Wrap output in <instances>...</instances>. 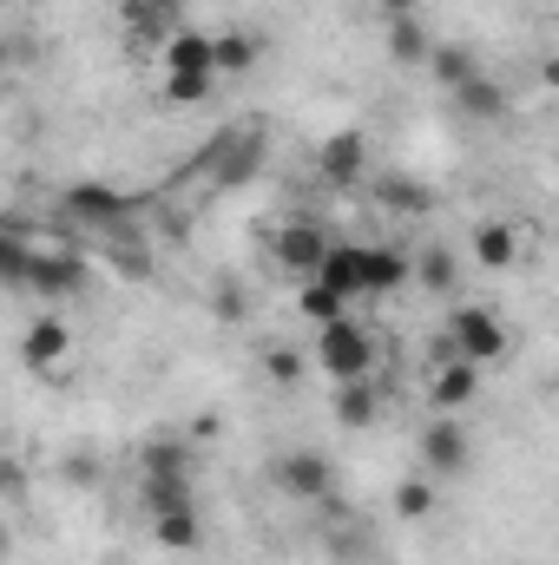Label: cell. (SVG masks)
Here are the masks:
<instances>
[{
	"instance_id": "6da1fadb",
	"label": "cell",
	"mask_w": 559,
	"mask_h": 565,
	"mask_svg": "<svg viewBox=\"0 0 559 565\" xmlns=\"http://www.w3.org/2000/svg\"><path fill=\"white\" fill-rule=\"evenodd\" d=\"M316 369L329 375V382H369L376 375V335L362 329V322H323L316 329Z\"/></svg>"
},
{
	"instance_id": "7a4b0ae2",
	"label": "cell",
	"mask_w": 559,
	"mask_h": 565,
	"mask_svg": "<svg viewBox=\"0 0 559 565\" xmlns=\"http://www.w3.org/2000/svg\"><path fill=\"white\" fill-rule=\"evenodd\" d=\"M441 355H461V362H500L507 355V322L494 316V309H481V302H461L454 316H447V335H441Z\"/></svg>"
},
{
	"instance_id": "3957f363",
	"label": "cell",
	"mask_w": 559,
	"mask_h": 565,
	"mask_svg": "<svg viewBox=\"0 0 559 565\" xmlns=\"http://www.w3.org/2000/svg\"><path fill=\"white\" fill-rule=\"evenodd\" d=\"M60 204H66V217H73V224H93V231H106V237H119V231H126V211H133V204H126L113 184H99V178L73 184Z\"/></svg>"
},
{
	"instance_id": "277c9868",
	"label": "cell",
	"mask_w": 559,
	"mask_h": 565,
	"mask_svg": "<svg viewBox=\"0 0 559 565\" xmlns=\"http://www.w3.org/2000/svg\"><path fill=\"white\" fill-rule=\"evenodd\" d=\"M316 178L323 184H362L369 178V132H356V126L329 132L316 145Z\"/></svg>"
},
{
	"instance_id": "5b68a950",
	"label": "cell",
	"mask_w": 559,
	"mask_h": 565,
	"mask_svg": "<svg viewBox=\"0 0 559 565\" xmlns=\"http://www.w3.org/2000/svg\"><path fill=\"white\" fill-rule=\"evenodd\" d=\"M277 487L289 493V500H336V467L316 454V447H296V454H283L277 460Z\"/></svg>"
},
{
	"instance_id": "8992f818",
	"label": "cell",
	"mask_w": 559,
	"mask_h": 565,
	"mask_svg": "<svg viewBox=\"0 0 559 565\" xmlns=\"http://www.w3.org/2000/svg\"><path fill=\"white\" fill-rule=\"evenodd\" d=\"M323 257H329V237H323L316 217H289V224L277 231V264L289 270V277H316Z\"/></svg>"
},
{
	"instance_id": "52a82bcc",
	"label": "cell",
	"mask_w": 559,
	"mask_h": 565,
	"mask_svg": "<svg viewBox=\"0 0 559 565\" xmlns=\"http://www.w3.org/2000/svg\"><path fill=\"white\" fill-rule=\"evenodd\" d=\"M467 460H474V440H467V427L454 415L421 427V467L428 473H467Z\"/></svg>"
},
{
	"instance_id": "ba28073f",
	"label": "cell",
	"mask_w": 559,
	"mask_h": 565,
	"mask_svg": "<svg viewBox=\"0 0 559 565\" xmlns=\"http://www.w3.org/2000/svg\"><path fill=\"white\" fill-rule=\"evenodd\" d=\"M86 257H73V250H40V264H33V296H46V302H60V296H80L86 289Z\"/></svg>"
},
{
	"instance_id": "9c48e42d",
	"label": "cell",
	"mask_w": 559,
	"mask_h": 565,
	"mask_svg": "<svg viewBox=\"0 0 559 565\" xmlns=\"http://www.w3.org/2000/svg\"><path fill=\"white\" fill-rule=\"evenodd\" d=\"M126 20H133V46L139 53H165L178 40V0H133Z\"/></svg>"
},
{
	"instance_id": "30bf717a",
	"label": "cell",
	"mask_w": 559,
	"mask_h": 565,
	"mask_svg": "<svg viewBox=\"0 0 559 565\" xmlns=\"http://www.w3.org/2000/svg\"><path fill=\"white\" fill-rule=\"evenodd\" d=\"M66 349H73L66 322H60V316H40V322L27 329V342H20V362H27L33 375H53V369L66 362Z\"/></svg>"
},
{
	"instance_id": "8fae6325",
	"label": "cell",
	"mask_w": 559,
	"mask_h": 565,
	"mask_svg": "<svg viewBox=\"0 0 559 565\" xmlns=\"http://www.w3.org/2000/svg\"><path fill=\"white\" fill-rule=\"evenodd\" d=\"M474 395H481V362H461V355H447V369L434 375L428 402H434L441 415H461V408H474Z\"/></svg>"
},
{
	"instance_id": "7c38bea8",
	"label": "cell",
	"mask_w": 559,
	"mask_h": 565,
	"mask_svg": "<svg viewBox=\"0 0 559 565\" xmlns=\"http://www.w3.org/2000/svg\"><path fill=\"white\" fill-rule=\"evenodd\" d=\"M415 277V257L389 250V244H362V296H389Z\"/></svg>"
},
{
	"instance_id": "4fadbf2b",
	"label": "cell",
	"mask_w": 559,
	"mask_h": 565,
	"mask_svg": "<svg viewBox=\"0 0 559 565\" xmlns=\"http://www.w3.org/2000/svg\"><path fill=\"white\" fill-rule=\"evenodd\" d=\"M158 66H165V73H218V33L178 26V40L158 53Z\"/></svg>"
},
{
	"instance_id": "5bb4252c",
	"label": "cell",
	"mask_w": 559,
	"mask_h": 565,
	"mask_svg": "<svg viewBox=\"0 0 559 565\" xmlns=\"http://www.w3.org/2000/svg\"><path fill=\"white\" fill-rule=\"evenodd\" d=\"M447 99H454V106H461V113H467L474 126H494V119L507 113V93H500V86H494L487 73H474V79H461V86H454Z\"/></svg>"
},
{
	"instance_id": "9a60e30c",
	"label": "cell",
	"mask_w": 559,
	"mask_h": 565,
	"mask_svg": "<svg viewBox=\"0 0 559 565\" xmlns=\"http://www.w3.org/2000/svg\"><path fill=\"white\" fill-rule=\"evenodd\" d=\"M336 422L356 427V434L382 422V395H376V382H336Z\"/></svg>"
},
{
	"instance_id": "2e32d148",
	"label": "cell",
	"mask_w": 559,
	"mask_h": 565,
	"mask_svg": "<svg viewBox=\"0 0 559 565\" xmlns=\"http://www.w3.org/2000/svg\"><path fill=\"white\" fill-rule=\"evenodd\" d=\"M514 257H520V237H514V224H481L474 231V264L481 270H514Z\"/></svg>"
},
{
	"instance_id": "e0dca14e",
	"label": "cell",
	"mask_w": 559,
	"mask_h": 565,
	"mask_svg": "<svg viewBox=\"0 0 559 565\" xmlns=\"http://www.w3.org/2000/svg\"><path fill=\"white\" fill-rule=\"evenodd\" d=\"M389 60H395V66H428V60H434V40H428V26H421L415 13L389 20Z\"/></svg>"
},
{
	"instance_id": "ac0fdd59",
	"label": "cell",
	"mask_w": 559,
	"mask_h": 565,
	"mask_svg": "<svg viewBox=\"0 0 559 565\" xmlns=\"http://www.w3.org/2000/svg\"><path fill=\"white\" fill-rule=\"evenodd\" d=\"M316 282H329L336 296H362V244H329Z\"/></svg>"
},
{
	"instance_id": "d6986e66",
	"label": "cell",
	"mask_w": 559,
	"mask_h": 565,
	"mask_svg": "<svg viewBox=\"0 0 559 565\" xmlns=\"http://www.w3.org/2000/svg\"><path fill=\"white\" fill-rule=\"evenodd\" d=\"M33 264H40V257L27 250V224L7 217V231H0V277L13 282V289H27V282H33Z\"/></svg>"
},
{
	"instance_id": "ffe728a7",
	"label": "cell",
	"mask_w": 559,
	"mask_h": 565,
	"mask_svg": "<svg viewBox=\"0 0 559 565\" xmlns=\"http://www.w3.org/2000/svg\"><path fill=\"white\" fill-rule=\"evenodd\" d=\"M151 540H158L165 553H198V540H204V526H198V507L158 513V520H151Z\"/></svg>"
},
{
	"instance_id": "44dd1931",
	"label": "cell",
	"mask_w": 559,
	"mask_h": 565,
	"mask_svg": "<svg viewBox=\"0 0 559 565\" xmlns=\"http://www.w3.org/2000/svg\"><path fill=\"white\" fill-rule=\"evenodd\" d=\"M376 198L395 211V217H428L434 211V191L421 178H376Z\"/></svg>"
},
{
	"instance_id": "7402d4cb",
	"label": "cell",
	"mask_w": 559,
	"mask_h": 565,
	"mask_svg": "<svg viewBox=\"0 0 559 565\" xmlns=\"http://www.w3.org/2000/svg\"><path fill=\"white\" fill-rule=\"evenodd\" d=\"M191 507V473H145V513H178Z\"/></svg>"
},
{
	"instance_id": "603a6c76",
	"label": "cell",
	"mask_w": 559,
	"mask_h": 565,
	"mask_svg": "<svg viewBox=\"0 0 559 565\" xmlns=\"http://www.w3.org/2000/svg\"><path fill=\"white\" fill-rule=\"evenodd\" d=\"M139 467L145 473H191V447L171 440V434H151V440L139 447Z\"/></svg>"
},
{
	"instance_id": "cb8c5ba5",
	"label": "cell",
	"mask_w": 559,
	"mask_h": 565,
	"mask_svg": "<svg viewBox=\"0 0 559 565\" xmlns=\"http://www.w3.org/2000/svg\"><path fill=\"white\" fill-rule=\"evenodd\" d=\"M474 73H481V66H474V53H467V46H454V40H447V46H434V60H428V79H434V86H447V93H454L461 79H474Z\"/></svg>"
},
{
	"instance_id": "d4e9b609",
	"label": "cell",
	"mask_w": 559,
	"mask_h": 565,
	"mask_svg": "<svg viewBox=\"0 0 559 565\" xmlns=\"http://www.w3.org/2000/svg\"><path fill=\"white\" fill-rule=\"evenodd\" d=\"M342 302H349V296H336L329 282H316V277L296 289V309H303V316H309L316 329H323V322H342Z\"/></svg>"
},
{
	"instance_id": "484cf974",
	"label": "cell",
	"mask_w": 559,
	"mask_h": 565,
	"mask_svg": "<svg viewBox=\"0 0 559 565\" xmlns=\"http://www.w3.org/2000/svg\"><path fill=\"white\" fill-rule=\"evenodd\" d=\"M60 480H66V487H73V493H93V487H99V480H106V460H99V454H93V447H73V454H66V460H60Z\"/></svg>"
},
{
	"instance_id": "4316f807",
	"label": "cell",
	"mask_w": 559,
	"mask_h": 565,
	"mask_svg": "<svg viewBox=\"0 0 559 565\" xmlns=\"http://www.w3.org/2000/svg\"><path fill=\"white\" fill-rule=\"evenodd\" d=\"M257 53H264V46H257L251 33H218V79H224V73H251Z\"/></svg>"
},
{
	"instance_id": "83f0119b",
	"label": "cell",
	"mask_w": 559,
	"mask_h": 565,
	"mask_svg": "<svg viewBox=\"0 0 559 565\" xmlns=\"http://www.w3.org/2000/svg\"><path fill=\"white\" fill-rule=\"evenodd\" d=\"M415 277H421V289L447 296V289H454V277H461V264H454L447 250H421V257H415Z\"/></svg>"
},
{
	"instance_id": "f1b7e54d",
	"label": "cell",
	"mask_w": 559,
	"mask_h": 565,
	"mask_svg": "<svg viewBox=\"0 0 559 565\" xmlns=\"http://www.w3.org/2000/svg\"><path fill=\"white\" fill-rule=\"evenodd\" d=\"M211 86H218V73H165L171 106H198V99H211Z\"/></svg>"
},
{
	"instance_id": "f546056e",
	"label": "cell",
	"mask_w": 559,
	"mask_h": 565,
	"mask_svg": "<svg viewBox=\"0 0 559 565\" xmlns=\"http://www.w3.org/2000/svg\"><path fill=\"white\" fill-rule=\"evenodd\" d=\"M395 513H402V520H428V513H434V487H428V480H402V487H395Z\"/></svg>"
},
{
	"instance_id": "4dcf8cb0",
	"label": "cell",
	"mask_w": 559,
	"mask_h": 565,
	"mask_svg": "<svg viewBox=\"0 0 559 565\" xmlns=\"http://www.w3.org/2000/svg\"><path fill=\"white\" fill-rule=\"evenodd\" d=\"M264 375H271L277 388H296V382H303V355H296V349H264Z\"/></svg>"
},
{
	"instance_id": "1f68e13d",
	"label": "cell",
	"mask_w": 559,
	"mask_h": 565,
	"mask_svg": "<svg viewBox=\"0 0 559 565\" xmlns=\"http://www.w3.org/2000/svg\"><path fill=\"white\" fill-rule=\"evenodd\" d=\"M211 309H218V322H238V316H244V289H231V282H224Z\"/></svg>"
},
{
	"instance_id": "d6a6232c",
	"label": "cell",
	"mask_w": 559,
	"mask_h": 565,
	"mask_svg": "<svg viewBox=\"0 0 559 565\" xmlns=\"http://www.w3.org/2000/svg\"><path fill=\"white\" fill-rule=\"evenodd\" d=\"M218 427H224L218 415H198V422H191V440H218Z\"/></svg>"
},
{
	"instance_id": "836d02e7",
	"label": "cell",
	"mask_w": 559,
	"mask_h": 565,
	"mask_svg": "<svg viewBox=\"0 0 559 565\" xmlns=\"http://www.w3.org/2000/svg\"><path fill=\"white\" fill-rule=\"evenodd\" d=\"M376 7H382V13H389V20H402V13H415L421 0H376Z\"/></svg>"
},
{
	"instance_id": "e575fe53",
	"label": "cell",
	"mask_w": 559,
	"mask_h": 565,
	"mask_svg": "<svg viewBox=\"0 0 559 565\" xmlns=\"http://www.w3.org/2000/svg\"><path fill=\"white\" fill-rule=\"evenodd\" d=\"M540 73H547V86H559V60H547V66H540Z\"/></svg>"
},
{
	"instance_id": "d590c367",
	"label": "cell",
	"mask_w": 559,
	"mask_h": 565,
	"mask_svg": "<svg viewBox=\"0 0 559 565\" xmlns=\"http://www.w3.org/2000/svg\"><path fill=\"white\" fill-rule=\"evenodd\" d=\"M126 7H133V0H126Z\"/></svg>"
}]
</instances>
